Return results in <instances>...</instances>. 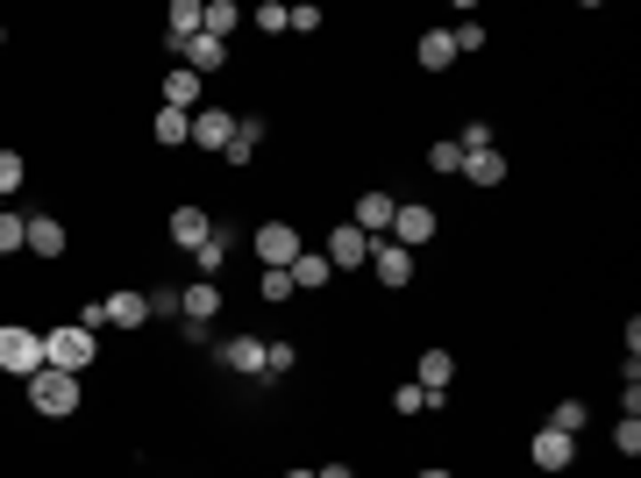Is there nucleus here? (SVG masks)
I'll return each instance as SVG.
<instances>
[{
    "mask_svg": "<svg viewBox=\"0 0 641 478\" xmlns=\"http://www.w3.org/2000/svg\"><path fill=\"white\" fill-rule=\"evenodd\" d=\"M178 57H186V72H193V79H214V72L228 65V43H214V36H193Z\"/></svg>",
    "mask_w": 641,
    "mask_h": 478,
    "instance_id": "obj_20",
    "label": "nucleus"
},
{
    "mask_svg": "<svg viewBox=\"0 0 641 478\" xmlns=\"http://www.w3.org/2000/svg\"><path fill=\"white\" fill-rule=\"evenodd\" d=\"M178 315H186V322H214V315H221V286H214V279H193V286L178 293Z\"/></svg>",
    "mask_w": 641,
    "mask_h": 478,
    "instance_id": "obj_17",
    "label": "nucleus"
},
{
    "mask_svg": "<svg viewBox=\"0 0 641 478\" xmlns=\"http://www.w3.org/2000/svg\"><path fill=\"white\" fill-rule=\"evenodd\" d=\"M0 371L8 379H36L43 371V328H22V322H0Z\"/></svg>",
    "mask_w": 641,
    "mask_h": 478,
    "instance_id": "obj_3",
    "label": "nucleus"
},
{
    "mask_svg": "<svg viewBox=\"0 0 641 478\" xmlns=\"http://www.w3.org/2000/svg\"><path fill=\"white\" fill-rule=\"evenodd\" d=\"M94 357H100V336H94V328H79V322L43 328V365H51V371H72V379H79Z\"/></svg>",
    "mask_w": 641,
    "mask_h": 478,
    "instance_id": "obj_2",
    "label": "nucleus"
},
{
    "mask_svg": "<svg viewBox=\"0 0 641 478\" xmlns=\"http://www.w3.org/2000/svg\"><path fill=\"white\" fill-rule=\"evenodd\" d=\"M228 250H236V236H228V221H214V229H207V243L193 250V272L221 286V264H228Z\"/></svg>",
    "mask_w": 641,
    "mask_h": 478,
    "instance_id": "obj_12",
    "label": "nucleus"
},
{
    "mask_svg": "<svg viewBox=\"0 0 641 478\" xmlns=\"http://www.w3.org/2000/svg\"><path fill=\"white\" fill-rule=\"evenodd\" d=\"M456 143H464V157L470 151H492V122H464V137H456Z\"/></svg>",
    "mask_w": 641,
    "mask_h": 478,
    "instance_id": "obj_37",
    "label": "nucleus"
},
{
    "mask_svg": "<svg viewBox=\"0 0 641 478\" xmlns=\"http://www.w3.org/2000/svg\"><path fill=\"white\" fill-rule=\"evenodd\" d=\"M193 36H200V0H172V14H164V43L186 51Z\"/></svg>",
    "mask_w": 641,
    "mask_h": 478,
    "instance_id": "obj_18",
    "label": "nucleus"
},
{
    "mask_svg": "<svg viewBox=\"0 0 641 478\" xmlns=\"http://www.w3.org/2000/svg\"><path fill=\"white\" fill-rule=\"evenodd\" d=\"M392 215H400V193H357V229L363 236H392Z\"/></svg>",
    "mask_w": 641,
    "mask_h": 478,
    "instance_id": "obj_10",
    "label": "nucleus"
},
{
    "mask_svg": "<svg viewBox=\"0 0 641 478\" xmlns=\"http://www.w3.org/2000/svg\"><path fill=\"white\" fill-rule=\"evenodd\" d=\"M79 408H86V393H79V379H72V371H51V365H43L36 379H29V414H36V422H72Z\"/></svg>",
    "mask_w": 641,
    "mask_h": 478,
    "instance_id": "obj_1",
    "label": "nucleus"
},
{
    "mask_svg": "<svg viewBox=\"0 0 641 478\" xmlns=\"http://www.w3.org/2000/svg\"><path fill=\"white\" fill-rule=\"evenodd\" d=\"M193 143H200V151H228V143H236L228 108H200V115H193Z\"/></svg>",
    "mask_w": 641,
    "mask_h": 478,
    "instance_id": "obj_14",
    "label": "nucleus"
},
{
    "mask_svg": "<svg viewBox=\"0 0 641 478\" xmlns=\"http://www.w3.org/2000/svg\"><path fill=\"white\" fill-rule=\"evenodd\" d=\"M285 279H293V293H320V286L335 279V264L320 258V250H300V258L285 264Z\"/></svg>",
    "mask_w": 641,
    "mask_h": 478,
    "instance_id": "obj_15",
    "label": "nucleus"
},
{
    "mask_svg": "<svg viewBox=\"0 0 641 478\" xmlns=\"http://www.w3.org/2000/svg\"><path fill=\"white\" fill-rule=\"evenodd\" d=\"M528 465H534V471H548V478H563V471L577 465V436H563V428H534Z\"/></svg>",
    "mask_w": 641,
    "mask_h": 478,
    "instance_id": "obj_6",
    "label": "nucleus"
},
{
    "mask_svg": "<svg viewBox=\"0 0 641 478\" xmlns=\"http://www.w3.org/2000/svg\"><path fill=\"white\" fill-rule=\"evenodd\" d=\"M150 137H157L164 151H178V143H193V115H178V108H157V122H150Z\"/></svg>",
    "mask_w": 641,
    "mask_h": 478,
    "instance_id": "obj_25",
    "label": "nucleus"
},
{
    "mask_svg": "<svg viewBox=\"0 0 641 478\" xmlns=\"http://www.w3.org/2000/svg\"><path fill=\"white\" fill-rule=\"evenodd\" d=\"M164 229H172V243H178V250H200V243H207V229H214V215L186 200V207H172V221H164Z\"/></svg>",
    "mask_w": 641,
    "mask_h": 478,
    "instance_id": "obj_13",
    "label": "nucleus"
},
{
    "mask_svg": "<svg viewBox=\"0 0 641 478\" xmlns=\"http://www.w3.org/2000/svg\"><path fill=\"white\" fill-rule=\"evenodd\" d=\"M250 22H257V29H264V36H285V8H279V0H264V8H257V14H250Z\"/></svg>",
    "mask_w": 641,
    "mask_h": 478,
    "instance_id": "obj_36",
    "label": "nucleus"
},
{
    "mask_svg": "<svg viewBox=\"0 0 641 478\" xmlns=\"http://www.w3.org/2000/svg\"><path fill=\"white\" fill-rule=\"evenodd\" d=\"M293 365H300V350H293V343H264V371H279V379H285Z\"/></svg>",
    "mask_w": 641,
    "mask_h": 478,
    "instance_id": "obj_35",
    "label": "nucleus"
},
{
    "mask_svg": "<svg viewBox=\"0 0 641 478\" xmlns=\"http://www.w3.org/2000/svg\"><path fill=\"white\" fill-rule=\"evenodd\" d=\"M585 422H591V414H585V400H556L542 428H563V436H577V428H585Z\"/></svg>",
    "mask_w": 641,
    "mask_h": 478,
    "instance_id": "obj_28",
    "label": "nucleus"
},
{
    "mask_svg": "<svg viewBox=\"0 0 641 478\" xmlns=\"http://www.w3.org/2000/svg\"><path fill=\"white\" fill-rule=\"evenodd\" d=\"M449 379H456V357L449 350H442V343H435V350H421V393H449Z\"/></svg>",
    "mask_w": 641,
    "mask_h": 478,
    "instance_id": "obj_23",
    "label": "nucleus"
},
{
    "mask_svg": "<svg viewBox=\"0 0 641 478\" xmlns=\"http://www.w3.org/2000/svg\"><path fill=\"white\" fill-rule=\"evenodd\" d=\"M214 365L236 371V379H264V336H228L221 350H214Z\"/></svg>",
    "mask_w": 641,
    "mask_h": 478,
    "instance_id": "obj_9",
    "label": "nucleus"
},
{
    "mask_svg": "<svg viewBox=\"0 0 641 478\" xmlns=\"http://www.w3.org/2000/svg\"><path fill=\"white\" fill-rule=\"evenodd\" d=\"M464 178H470V186H485V193L507 186V157H499V151H470L464 157Z\"/></svg>",
    "mask_w": 641,
    "mask_h": 478,
    "instance_id": "obj_24",
    "label": "nucleus"
},
{
    "mask_svg": "<svg viewBox=\"0 0 641 478\" xmlns=\"http://www.w3.org/2000/svg\"><path fill=\"white\" fill-rule=\"evenodd\" d=\"M257 293H264L271 307H285V301H293V279H285V272H264V279H257Z\"/></svg>",
    "mask_w": 641,
    "mask_h": 478,
    "instance_id": "obj_34",
    "label": "nucleus"
},
{
    "mask_svg": "<svg viewBox=\"0 0 641 478\" xmlns=\"http://www.w3.org/2000/svg\"><path fill=\"white\" fill-rule=\"evenodd\" d=\"M320 258H328L335 272H357V264H371V236H363L357 221H335V229H328V250H320Z\"/></svg>",
    "mask_w": 641,
    "mask_h": 478,
    "instance_id": "obj_8",
    "label": "nucleus"
},
{
    "mask_svg": "<svg viewBox=\"0 0 641 478\" xmlns=\"http://www.w3.org/2000/svg\"><path fill=\"white\" fill-rule=\"evenodd\" d=\"M414 478H456V471H442V465H427V471H414Z\"/></svg>",
    "mask_w": 641,
    "mask_h": 478,
    "instance_id": "obj_40",
    "label": "nucleus"
},
{
    "mask_svg": "<svg viewBox=\"0 0 641 478\" xmlns=\"http://www.w3.org/2000/svg\"><path fill=\"white\" fill-rule=\"evenodd\" d=\"M250 250H257V264H264V272H285V264L300 258V229H293V221H257Z\"/></svg>",
    "mask_w": 641,
    "mask_h": 478,
    "instance_id": "obj_4",
    "label": "nucleus"
},
{
    "mask_svg": "<svg viewBox=\"0 0 641 478\" xmlns=\"http://www.w3.org/2000/svg\"><path fill=\"white\" fill-rule=\"evenodd\" d=\"M371 279H378L385 293L414 286V250H400L392 236H371Z\"/></svg>",
    "mask_w": 641,
    "mask_h": 478,
    "instance_id": "obj_5",
    "label": "nucleus"
},
{
    "mask_svg": "<svg viewBox=\"0 0 641 478\" xmlns=\"http://www.w3.org/2000/svg\"><path fill=\"white\" fill-rule=\"evenodd\" d=\"M285 478H314V471H285Z\"/></svg>",
    "mask_w": 641,
    "mask_h": 478,
    "instance_id": "obj_41",
    "label": "nucleus"
},
{
    "mask_svg": "<svg viewBox=\"0 0 641 478\" xmlns=\"http://www.w3.org/2000/svg\"><path fill=\"white\" fill-rule=\"evenodd\" d=\"M29 258H65V221L57 215H29Z\"/></svg>",
    "mask_w": 641,
    "mask_h": 478,
    "instance_id": "obj_19",
    "label": "nucleus"
},
{
    "mask_svg": "<svg viewBox=\"0 0 641 478\" xmlns=\"http://www.w3.org/2000/svg\"><path fill=\"white\" fill-rule=\"evenodd\" d=\"M236 22H242V8H236V0H200V36L228 43V36H236Z\"/></svg>",
    "mask_w": 641,
    "mask_h": 478,
    "instance_id": "obj_21",
    "label": "nucleus"
},
{
    "mask_svg": "<svg viewBox=\"0 0 641 478\" xmlns=\"http://www.w3.org/2000/svg\"><path fill=\"white\" fill-rule=\"evenodd\" d=\"M100 307H107V328H143L150 322V293H135V286H115Z\"/></svg>",
    "mask_w": 641,
    "mask_h": 478,
    "instance_id": "obj_11",
    "label": "nucleus"
},
{
    "mask_svg": "<svg viewBox=\"0 0 641 478\" xmlns=\"http://www.w3.org/2000/svg\"><path fill=\"white\" fill-rule=\"evenodd\" d=\"M314 478H357V471H349V465H320Z\"/></svg>",
    "mask_w": 641,
    "mask_h": 478,
    "instance_id": "obj_39",
    "label": "nucleus"
},
{
    "mask_svg": "<svg viewBox=\"0 0 641 478\" xmlns=\"http://www.w3.org/2000/svg\"><path fill=\"white\" fill-rule=\"evenodd\" d=\"M427 172H442V178L464 172V143H456V137H435V143H427Z\"/></svg>",
    "mask_w": 641,
    "mask_h": 478,
    "instance_id": "obj_26",
    "label": "nucleus"
},
{
    "mask_svg": "<svg viewBox=\"0 0 641 478\" xmlns=\"http://www.w3.org/2000/svg\"><path fill=\"white\" fill-rule=\"evenodd\" d=\"M14 250H29V215L0 207V258H14Z\"/></svg>",
    "mask_w": 641,
    "mask_h": 478,
    "instance_id": "obj_27",
    "label": "nucleus"
},
{
    "mask_svg": "<svg viewBox=\"0 0 641 478\" xmlns=\"http://www.w3.org/2000/svg\"><path fill=\"white\" fill-rule=\"evenodd\" d=\"M392 414H427V393H421L414 379H400V385H392Z\"/></svg>",
    "mask_w": 641,
    "mask_h": 478,
    "instance_id": "obj_30",
    "label": "nucleus"
},
{
    "mask_svg": "<svg viewBox=\"0 0 641 478\" xmlns=\"http://www.w3.org/2000/svg\"><path fill=\"white\" fill-rule=\"evenodd\" d=\"M414 65H421V72H449V65H456V43H449V29H427V36L414 43Z\"/></svg>",
    "mask_w": 641,
    "mask_h": 478,
    "instance_id": "obj_22",
    "label": "nucleus"
},
{
    "mask_svg": "<svg viewBox=\"0 0 641 478\" xmlns=\"http://www.w3.org/2000/svg\"><path fill=\"white\" fill-rule=\"evenodd\" d=\"M236 137H242V143H250V151H257V143H264V115H242V122H236Z\"/></svg>",
    "mask_w": 641,
    "mask_h": 478,
    "instance_id": "obj_38",
    "label": "nucleus"
},
{
    "mask_svg": "<svg viewBox=\"0 0 641 478\" xmlns=\"http://www.w3.org/2000/svg\"><path fill=\"white\" fill-rule=\"evenodd\" d=\"M0 43H8V29H0Z\"/></svg>",
    "mask_w": 641,
    "mask_h": 478,
    "instance_id": "obj_42",
    "label": "nucleus"
},
{
    "mask_svg": "<svg viewBox=\"0 0 641 478\" xmlns=\"http://www.w3.org/2000/svg\"><path fill=\"white\" fill-rule=\"evenodd\" d=\"M449 43H456V57L485 51V22H456V29H449Z\"/></svg>",
    "mask_w": 641,
    "mask_h": 478,
    "instance_id": "obj_33",
    "label": "nucleus"
},
{
    "mask_svg": "<svg viewBox=\"0 0 641 478\" xmlns=\"http://www.w3.org/2000/svg\"><path fill=\"white\" fill-rule=\"evenodd\" d=\"M22 178H29V157L22 151H0V200H14V193H22Z\"/></svg>",
    "mask_w": 641,
    "mask_h": 478,
    "instance_id": "obj_29",
    "label": "nucleus"
},
{
    "mask_svg": "<svg viewBox=\"0 0 641 478\" xmlns=\"http://www.w3.org/2000/svg\"><path fill=\"white\" fill-rule=\"evenodd\" d=\"M285 29H293V36H314V29H320V8H314V0H300V8H285Z\"/></svg>",
    "mask_w": 641,
    "mask_h": 478,
    "instance_id": "obj_32",
    "label": "nucleus"
},
{
    "mask_svg": "<svg viewBox=\"0 0 641 478\" xmlns=\"http://www.w3.org/2000/svg\"><path fill=\"white\" fill-rule=\"evenodd\" d=\"M200 94H207V79H193L186 65H172V79H164V108H178V115H200Z\"/></svg>",
    "mask_w": 641,
    "mask_h": 478,
    "instance_id": "obj_16",
    "label": "nucleus"
},
{
    "mask_svg": "<svg viewBox=\"0 0 641 478\" xmlns=\"http://www.w3.org/2000/svg\"><path fill=\"white\" fill-rule=\"evenodd\" d=\"M613 450H620V457L641 450V414H620V422H613Z\"/></svg>",
    "mask_w": 641,
    "mask_h": 478,
    "instance_id": "obj_31",
    "label": "nucleus"
},
{
    "mask_svg": "<svg viewBox=\"0 0 641 478\" xmlns=\"http://www.w3.org/2000/svg\"><path fill=\"white\" fill-rule=\"evenodd\" d=\"M435 229H442V215L427 200H400V215H392V243H400V250L435 243Z\"/></svg>",
    "mask_w": 641,
    "mask_h": 478,
    "instance_id": "obj_7",
    "label": "nucleus"
}]
</instances>
